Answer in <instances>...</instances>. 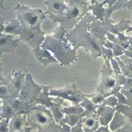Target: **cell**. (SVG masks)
Listing matches in <instances>:
<instances>
[{
	"label": "cell",
	"instance_id": "cell-8",
	"mask_svg": "<svg viewBox=\"0 0 132 132\" xmlns=\"http://www.w3.org/2000/svg\"><path fill=\"white\" fill-rule=\"evenodd\" d=\"M27 115H15L10 120L9 130L10 132H24L26 129Z\"/></svg>",
	"mask_w": 132,
	"mask_h": 132
},
{
	"label": "cell",
	"instance_id": "cell-21",
	"mask_svg": "<svg viewBox=\"0 0 132 132\" xmlns=\"http://www.w3.org/2000/svg\"><path fill=\"white\" fill-rule=\"evenodd\" d=\"M24 132H32V129L30 127H26V129L24 130Z\"/></svg>",
	"mask_w": 132,
	"mask_h": 132
},
{
	"label": "cell",
	"instance_id": "cell-4",
	"mask_svg": "<svg viewBox=\"0 0 132 132\" xmlns=\"http://www.w3.org/2000/svg\"><path fill=\"white\" fill-rule=\"evenodd\" d=\"M41 87L36 84V82L33 81L31 76L29 73H27L26 77H25L24 84H23V88L21 89L18 99L23 101V102L35 104L37 98L38 97L40 92H41Z\"/></svg>",
	"mask_w": 132,
	"mask_h": 132
},
{
	"label": "cell",
	"instance_id": "cell-3",
	"mask_svg": "<svg viewBox=\"0 0 132 132\" xmlns=\"http://www.w3.org/2000/svg\"><path fill=\"white\" fill-rule=\"evenodd\" d=\"M27 72L21 70H15L7 78H4L2 82L7 86L10 92V98H18L21 89L25 81Z\"/></svg>",
	"mask_w": 132,
	"mask_h": 132
},
{
	"label": "cell",
	"instance_id": "cell-12",
	"mask_svg": "<svg viewBox=\"0 0 132 132\" xmlns=\"http://www.w3.org/2000/svg\"><path fill=\"white\" fill-rule=\"evenodd\" d=\"M15 116V110L11 107V105L9 103L8 100H3V104L1 108V113H0V117L2 119L8 118L11 119Z\"/></svg>",
	"mask_w": 132,
	"mask_h": 132
},
{
	"label": "cell",
	"instance_id": "cell-9",
	"mask_svg": "<svg viewBox=\"0 0 132 132\" xmlns=\"http://www.w3.org/2000/svg\"><path fill=\"white\" fill-rule=\"evenodd\" d=\"M33 51H34V55L36 56L38 62H40V63H43L44 65H48L56 62L55 58L46 50L41 49L39 46H37L36 48L33 49Z\"/></svg>",
	"mask_w": 132,
	"mask_h": 132
},
{
	"label": "cell",
	"instance_id": "cell-6",
	"mask_svg": "<svg viewBox=\"0 0 132 132\" xmlns=\"http://www.w3.org/2000/svg\"><path fill=\"white\" fill-rule=\"evenodd\" d=\"M21 40L16 39L12 35L2 34L0 36V55L13 52L19 46Z\"/></svg>",
	"mask_w": 132,
	"mask_h": 132
},
{
	"label": "cell",
	"instance_id": "cell-1",
	"mask_svg": "<svg viewBox=\"0 0 132 132\" xmlns=\"http://www.w3.org/2000/svg\"><path fill=\"white\" fill-rule=\"evenodd\" d=\"M15 11L23 29L40 30V24L44 18V14L41 11L21 4H16Z\"/></svg>",
	"mask_w": 132,
	"mask_h": 132
},
{
	"label": "cell",
	"instance_id": "cell-7",
	"mask_svg": "<svg viewBox=\"0 0 132 132\" xmlns=\"http://www.w3.org/2000/svg\"><path fill=\"white\" fill-rule=\"evenodd\" d=\"M9 103L15 110V115H27L35 104L21 101L18 98H9Z\"/></svg>",
	"mask_w": 132,
	"mask_h": 132
},
{
	"label": "cell",
	"instance_id": "cell-5",
	"mask_svg": "<svg viewBox=\"0 0 132 132\" xmlns=\"http://www.w3.org/2000/svg\"><path fill=\"white\" fill-rule=\"evenodd\" d=\"M44 32L41 30H30L23 29L20 34L19 39L21 41L25 42L31 48H36L44 40Z\"/></svg>",
	"mask_w": 132,
	"mask_h": 132
},
{
	"label": "cell",
	"instance_id": "cell-15",
	"mask_svg": "<svg viewBox=\"0 0 132 132\" xmlns=\"http://www.w3.org/2000/svg\"><path fill=\"white\" fill-rule=\"evenodd\" d=\"M32 132H61V129L56 124L51 123L50 125L44 127V128L39 129L37 131H32Z\"/></svg>",
	"mask_w": 132,
	"mask_h": 132
},
{
	"label": "cell",
	"instance_id": "cell-11",
	"mask_svg": "<svg viewBox=\"0 0 132 132\" xmlns=\"http://www.w3.org/2000/svg\"><path fill=\"white\" fill-rule=\"evenodd\" d=\"M46 4H48L50 11L56 13L52 14L54 16L57 15V13L61 12V11H63L66 8L62 0H47Z\"/></svg>",
	"mask_w": 132,
	"mask_h": 132
},
{
	"label": "cell",
	"instance_id": "cell-19",
	"mask_svg": "<svg viewBox=\"0 0 132 132\" xmlns=\"http://www.w3.org/2000/svg\"><path fill=\"white\" fill-rule=\"evenodd\" d=\"M1 56L2 55H0V81H2L4 77H3V75H2V70H3V63L1 62Z\"/></svg>",
	"mask_w": 132,
	"mask_h": 132
},
{
	"label": "cell",
	"instance_id": "cell-20",
	"mask_svg": "<svg viewBox=\"0 0 132 132\" xmlns=\"http://www.w3.org/2000/svg\"><path fill=\"white\" fill-rule=\"evenodd\" d=\"M0 10H5V8H4V0H0Z\"/></svg>",
	"mask_w": 132,
	"mask_h": 132
},
{
	"label": "cell",
	"instance_id": "cell-22",
	"mask_svg": "<svg viewBox=\"0 0 132 132\" xmlns=\"http://www.w3.org/2000/svg\"><path fill=\"white\" fill-rule=\"evenodd\" d=\"M2 104H3V100L0 99V113H1V108H2Z\"/></svg>",
	"mask_w": 132,
	"mask_h": 132
},
{
	"label": "cell",
	"instance_id": "cell-10",
	"mask_svg": "<svg viewBox=\"0 0 132 132\" xmlns=\"http://www.w3.org/2000/svg\"><path fill=\"white\" fill-rule=\"evenodd\" d=\"M22 32V25L18 18L11 20L6 24H4L3 34L12 35V36H20Z\"/></svg>",
	"mask_w": 132,
	"mask_h": 132
},
{
	"label": "cell",
	"instance_id": "cell-14",
	"mask_svg": "<svg viewBox=\"0 0 132 132\" xmlns=\"http://www.w3.org/2000/svg\"><path fill=\"white\" fill-rule=\"evenodd\" d=\"M10 98V92L7 86L2 81H0V99L1 100H8Z\"/></svg>",
	"mask_w": 132,
	"mask_h": 132
},
{
	"label": "cell",
	"instance_id": "cell-13",
	"mask_svg": "<svg viewBox=\"0 0 132 132\" xmlns=\"http://www.w3.org/2000/svg\"><path fill=\"white\" fill-rule=\"evenodd\" d=\"M96 128V121L93 117H87L82 122V129L84 131L89 132L91 130H94Z\"/></svg>",
	"mask_w": 132,
	"mask_h": 132
},
{
	"label": "cell",
	"instance_id": "cell-2",
	"mask_svg": "<svg viewBox=\"0 0 132 132\" xmlns=\"http://www.w3.org/2000/svg\"><path fill=\"white\" fill-rule=\"evenodd\" d=\"M53 123V117L46 108L35 104L27 114L26 126L34 129H42Z\"/></svg>",
	"mask_w": 132,
	"mask_h": 132
},
{
	"label": "cell",
	"instance_id": "cell-16",
	"mask_svg": "<svg viewBox=\"0 0 132 132\" xmlns=\"http://www.w3.org/2000/svg\"><path fill=\"white\" fill-rule=\"evenodd\" d=\"M10 120L11 119L4 118L0 121V132H10V130H9Z\"/></svg>",
	"mask_w": 132,
	"mask_h": 132
},
{
	"label": "cell",
	"instance_id": "cell-18",
	"mask_svg": "<svg viewBox=\"0 0 132 132\" xmlns=\"http://www.w3.org/2000/svg\"><path fill=\"white\" fill-rule=\"evenodd\" d=\"M4 21L5 19L3 18V16H0V36L3 34L4 31Z\"/></svg>",
	"mask_w": 132,
	"mask_h": 132
},
{
	"label": "cell",
	"instance_id": "cell-17",
	"mask_svg": "<svg viewBox=\"0 0 132 132\" xmlns=\"http://www.w3.org/2000/svg\"><path fill=\"white\" fill-rule=\"evenodd\" d=\"M51 111H52V117L53 118L56 120V122H58L59 120L62 118V113L60 110H58L56 108H51Z\"/></svg>",
	"mask_w": 132,
	"mask_h": 132
}]
</instances>
